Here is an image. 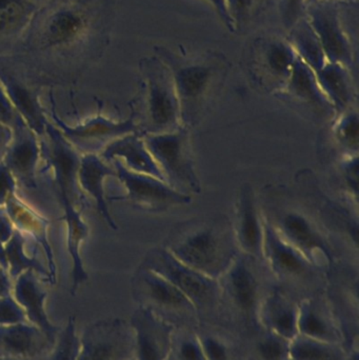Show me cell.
Instances as JSON below:
<instances>
[{"label": "cell", "instance_id": "1", "mask_svg": "<svg viewBox=\"0 0 359 360\" xmlns=\"http://www.w3.org/2000/svg\"><path fill=\"white\" fill-rule=\"evenodd\" d=\"M114 0H48L6 58L48 86L75 84L111 41Z\"/></svg>", "mask_w": 359, "mask_h": 360}, {"label": "cell", "instance_id": "2", "mask_svg": "<svg viewBox=\"0 0 359 360\" xmlns=\"http://www.w3.org/2000/svg\"><path fill=\"white\" fill-rule=\"evenodd\" d=\"M217 281L219 304L214 323L242 340L261 327L259 311L275 287L273 279L263 262L240 253Z\"/></svg>", "mask_w": 359, "mask_h": 360}, {"label": "cell", "instance_id": "3", "mask_svg": "<svg viewBox=\"0 0 359 360\" xmlns=\"http://www.w3.org/2000/svg\"><path fill=\"white\" fill-rule=\"evenodd\" d=\"M154 52L170 70L181 107V124L191 130L204 120L221 93L229 74V60L216 51L185 57L157 46Z\"/></svg>", "mask_w": 359, "mask_h": 360}, {"label": "cell", "instance_id": "4", "mask_svg": "<svg viewBox=\"0 0 359 360\" xmlns=\"http://www.w3.org/2000/svg\"><path fill=\"white\" fill-rule=\"evenodd\" d=\"M162 245L190 268L214 279L240 254L231 220L223 214L179 222Z\"/></svg>", "mask_w": 359, "mask_h": 360}, {"label": "cell", "instance_id": "5", "mask_svg": "<svg viewBox=\"0 0 359 360\" xmlns=\"http://www.w3.org/2000/svg\"><path fill=\"white\" fill-rule=\"evenodd\" d=\"M259 205L263 219L314 266L329 273L343 260L309 207L293 198L284 188H268Z\"/></svg>", "mask_w": 359, "mask_h": 360}, {"label": "cell", "instance_id": "6", "mask_svg": "<svg viewBox=\"0 0 359 360\" xmlns=\"http://www.w3.org/2000/svg\"><path fill=\"white\" fill-rule=\"evenodd\" d=\"M263 256L275 287L299 304L326 291L328 273L314 266L265 219Z\"/></svg>", "mask_w": 359, "mask_h": 360}, {"label": "cell", "instance_id": "7", "mask_svg": "<svg viewBox=\"0 0 359 360\" xmlns=\"http://www.w3.org/2000/svg\"><path fill=\"white\" fill-rule=\"evenodd\" d=\"M141 94L138 110H133L138 133L159 134L183 127L181 107L170 70L156 55L139 61Z\"/></svg>", "mask_w": 359, "mask_h": 360}, {"label": "cell", "instance_id": "8", "mask_svg": "<svg viewBox=\"0 0 359 360\" xmlns=\"http://www.w3.org/2000/svg\"><path fill=\"white\" fill-rule=\"evenodd\" d=\"M131 296L136 307L147 309L175 329L195 330L200 315L191 300L164 277L139 266L131 281Z\"/></svg>", "mask_w": 359, "mask_h": 360}, {"label": "cell", "instance_id": "9", "mask_svg": "<svg viewBox=\"0 0 359 360\" xmlns=\"http://www.w3.org/2000/svg\"><path fill=\"white\" fill-rule=\"evenodd\" d=\"M141 266L158 273L183 292L195 307L200 323L216 321L219 304V285L211 278L177 259L164 245L148 252Z\"/></svg>", "mask_w": 359, "mask_h": 360}, {"label": "cell", "instance_id": "10", "mask_svg": "<svg viewBox=\"0 0 359 360\" xmlns=\"http://www.w3.org/2000/svg\"><path fill=\"white\" fill-rule=\"evenodd\" d=\"M141 136L171 188L189 196L200 194L202 184L194 162L190 129L183 126L172 132Z\"/></svg>", "mask_w": 359, "mask_h": 360}, {"label": "cell", "instance_id": "11", "mask_svg": "<svg viewBox=\"0 0 359 360\" xmlns=\"http://www.w3.org/2000/svg\"><path fill=\"white\" fill-rule=\"evenodd\" d=\"M39 141L41 158L52 171L55 192L63 207V215L82 212L86 199L77 176L81 155L52 122L46 124V133Z\"/></svg>", "mask_w": 359, "mask_h": 360}, {"label": "cell", "instance_id": "12", "mask_svg": "<svg viewBox=\"0 0 359 360\" xmlns=\"http://www.w3.org/2000/svg\"><path fill=\"white\" fill-rule=\"evenodd\" d=\"M327 300L339 321L348 351L359 349L358 262L341 260L328 273Z\"/></svg>", "mask_w": 359, "mask_h": 360}, {"label": "cell", "instance_id": "13", "mask_svg": "<svg viewBox=\"0 0 359 360\" xmlns=\"http://www.w3.org/2000/svg\"><path fill=\"white\" fill-rule=\"evenodd\" d=\"M50 90V116L52 118V122L80 155H86V154L100 155L105 148L111 145L113 141L126 135L138 133V127L135 122L133 113L131 114L130 117L122 122H116L105 116L97 115L96 117L84 124L69 126L57 114L56 105H55L56 103L53 96L52 89Z\"/></svg>", "mask_w": 359, "mask_h": 360}, {"label": "cell", "instance_id": "14", "mask_svg": "<svg viewBox=\"0 0 359 360\" xmlns=\"http://www.w3.org/2000/svg\"><path fill=\"white\" fill-rule=\"evenodd\" d=\"M297 54L289 40L257 38L251 48L249 73L261 90L278 96L288 82Z\"/></svg>", "mask_w": 359, "mask_h": 360}, {"label": "cell", "instance_id": "15", "mask_svg": "<svg viewBox=\"0 0 359 360\" xmlns=\"http://www.w3.org/2000/svg\"><path fill=\"white\" fill-rule=\"evenodd\" d=\"M116 177L126 188V195L113 200H128L133 207L148 213H164L192 202V196L171 188L164 180L128 170L118 160H112Z\"/></svg>", "mask_w": 359, "mask_h": 360}, {"label": "cell", "instance_id": "16", "mask_svg": "<svg viewBox=\"0 0 359 360\" xmlns=\"http://www.w3.org/2000/svg\"><path fill=\"white\" fill-rule=\"evenodd\" d=\"M78 360L134 359V333L129 319L112 317L91 323L80 335Z\"/></svg>", "mask_w": 359, "mask_h": 360}, {"label": "cell", "instance_id": "17", "mask_svg": "<svg viewBox=\"0 0 359 360\" xmlns=\"http://www.w3.org/2000/svg\"><path fill=\"white\" fill-rule=\"evenodd\" d=\"M0 84L21 120L39 139L44 136L50 120L40 103L42 86L4 56H0Z\"/></svg>", "mask_w": 359, "mask_h": 360}, {"label": "cell", "instance_id": "18", "mask_svg": "<svg viewBox=\"0 0 359 360\" xmlns=\"http://www.w3.org/2000/svg\"><path fill=\"white\" fill-rule=\"evenodd\" d=\"M306 20L315 34L327 61L351 70L354 63L353 48L344 29L337 4L316 2L306 6Z\"/></svg>", "mask_w": 359, "mask_h": 360}, {"label": "cell", "instance_id": "19", "mask_svg": "<svg viewBox=\"0 0 359 360\" xmlns=\"http://www.w3.org/2000/svg\"><path fill=\"white\" fill-rule=\"evenodd\" d=\"M232 222L240 253L263 262V218L254 188L246 182L236 196Z\"/></svg>", "mask_w": 359, "mask_h": 360}, {"label": "cell", "instance_id": "20", "mask_svg": "<svg viewBox=\"0 0 359 360\" xmlns=\"http://www.w3.org/2000/svg\"><path fill=\"white\" fill-rule=\"evenodd\" d=\"M278 96L297 105L318 120H334V109L322 92L315 73L299 56L293 65L288 82Z\"/></svg>", "mask_w": 359, "mask_h": 360}, {"label": "cell", "instance_id": "21", "mask_svg": "<svg viewBox=\"0 0 359 360\" xmlns=\"http://www.w3.org/2000/svg\"><path fill=\"white\" fill-rule=\"evenodd\" d=\"M134 333L135 360H168L175 328L151 311L135 307L129 317Z\"/></svg>", "mask_w": 359, "mask_h": 360}, {"label": "cell", "instance_id": "22", "mask_svg": "<svg viewBox=\"0 0 359 360\" xmlns=\"http://www.w3.org/2000/svg\"><path fill=\"white\" fill-rule=\"evenodd\" d=\"M40 158L39 137L25 122L13 129V137L6 148L2 162L12 173L18 186L30 191L38 188L36 172Z\"/></svg>", "mask_w": 359, "mask_h": 360}, {"label": "cell", "instance_id": "23", "mask_svg": "<svg viewBox=\"0 0 359 360\" xmlns=\"http://www.w3.org/2000/svg\"><path fill=\"white\" fill-rule=\"evenodd\" d=\"M41 276L32 270L21 273L13 281V297L25 312L27 321L39 328L52 342H55L60 328L55 326L46 312L48 292Z\"/></svg>", "mask_w": 359, "mask_h": 360}, {"label": "cell", "instance_id": "24", "mask_svg": "<svg viewBox=\"0 0 359 360\" xmlns=\"http://www.w3.org/2000/svg\"><path fill=\"white\" fill-rule=\"evenodd\" d=\"M299 334L346 348L343 330L325 292L299 302Z\"/></svg>", "mask_w": 359, "mask_h": 360}, {"label": "cell", "instance_id": "25", "mask_svg": "<svg viewBox=\"0 0 359 360\" xmlns=\"http://www.w3.org/2000/svg\"><path fill=\"white\" fill-rule=\"evenodd\" d=\"M54 342L29 321L0 326V357L46 360Z\"/></svg>", "mask_w": 359, "mask_h": 360}, {"label": "cell", "instance_id": "26", "mask_svg": "<svg viewBox=\"0 0 359 360\" xmlns=\"http://www.w3.org/2000/svg\"><path fill=\"white\" fill-rule=\"evenodd\" d=\"M4 210L10 217L14 228L18 230L25 238L33 239L37 245L44 249L46 258V266L50 271L53 283L56 281V266H55L54 253L48 240V226L50 222L32 205L25 202L18 193H14L8 197L4 205Z\"/></svg>", "mask_w": 359, "mask_h": 360}, {"label": "cell", "instance_id": "27", "mask_svg": "<svg viewBox=\"0 0 359 360\" xmlns=\"http://www.w3.org/2000/svg\"><path fill=\"white\" fill-rule=\"evenodd\" d=\"M48 0H0V56L11 54Z\"/></svg>", "mask_w": 359, "mask_h": 360}, {"label": "cell", "instance_id": "28", "mask_svg": "<svg viewBox=\"0 0 359 360\" xmlns=\"http://www.w3.org/2000/svg\"><path fill=\"white\" fill-rule=\"evenodd\" d=\"M77 176L82 192L94 199L99 215L112 230H117V224L110 213L105 193V179L116 177L113 165L111 166L110 162L96 154L81 155Z\"/></svg>", "mask_w": 359, "mask_h": 360}, {"label": "cell", "instance_id": "29", "mask_svg": "<svg viewBox=\"0 0 359 360\" xmlns=\"http://www.w3.org/2000/svg\"><path fill=\"white\" fill-rule=\"evenodd\" d=\"M299 302L274 287L259 311V325L288 340L299 335Z\"/></svg>", "mask_w": 359, "mask_h": 360}, {"label": "cell", "instance_id": "30", "mask_svg": "<svg viewBox=\"0 0 359 360\" xmlns=\"http://www.w3.org/2000/svg\"><path fill=\"white\" fill-rule=\"evenodd\" d=\"M100 156L107 162L118 160L122 166L133 172L164 180L157 164L148 150L143 136L138 133H132L113 141L105 148Z\"/></svg>", "mask_w": 359, "mask_h": 360}, {"label": "cell", "instance_id": "31", "mask_svg": "<svg viewBox=\"0 0 359 360\" xmlns=\"http://www.w3.org/2000/svg\"><path fill=\"white\" fill-rule=\"evenodd\" d=\"M315 75L322 92L334 109L335 116L355 107L356 89L351 70L327 61Z\"/></svg>", "mask_w": 359, "mask_h": 360}, {"label": "cell", "instance_id": "32", "mask_svg": "<svg viewBox=\"0 0 359 360\" xmlns=\"http://www.w3.org/2000/svg\"><path fill=\"white\" fill-rule=\"evenodd\" d=\"M194 331L207 360H248L242 338L221 326L200 323Z\"/></svg>", "mask_w": 359, "mask_h": 360}, {"label": "cell", "instance_id": "33", "mask_svg": "<svg viewBox=\"0 0 359 360\" xmlns=\"http://www.w3.org/2000/svg\"><path fill=\"white\" fill-rule=\"evenodd\" d=\"M242 340L248 360H291L290 340L261 326Z\"/></svg>", "mask_w": 359, "mask_h": 360}, {"label": "cell", "instance_id": "34", "mask_svg": "<svg viewBox=\"0 0 359 360\" xmlns=\"http://www.w3.org/2000/svg\"><path fill=\"white\" fill-rule=\"evenodd\" d=\"M25 245H27V238L16 229L12 237L4 245L8 272L11 278L14 281V279H16L21 273L32 270L37 273L44 281L53 283L48 266H44L35 256H30L25 252Z\"/></svg>", "mask_w": 359, "mask_h": 360}, {"label": "cell", "instance_id": "35", "mask_svg": "<svg viewBox=\"0 0 359 360\" xmlns=\"http://www.w3.org/2000/svg\"><path fill=\"white\" fill-rule=\"evenodd\" d=\"M349 351L343 345L331 344L297 335L290 342L291 360H347Z\"/></svg>", "mask_w": 359, "mask_h": 360}, {"label": "cell", "instance_id": "36", "mask_svg": "<svg viewBox=\"0 0 359 360\" xmlns=\"http://www.w3.org/2000/svg\"><path fill=\"white\" fill-rule=\"evenodd\" d=\"M289 41L294 48L297 56L306 65H309L313 70L314 73L320 71L327 63L324 51L306 19H301V21L293 27L291 40Z\"/></svg>", "mask_w": 359, "mask_h": 360}, {"label": "cell", "instance_id": "37", "mask_svg": "<svg viewBox=\"0 0 359 360\" xmlns=\"http://www.w3.org/2000/svg\"><path fill=\"white\" fill-rule=\"evenodd\" d=\"M331 130L341 156L358 155L359 117L356 107L335 116Z\"/></svg>", "mask_w": 359, "mask_h": 360}, {"label": "cell", "instance_id": "38", "mask_svg": "<svg viewBox=\"0 0 359 360\" xmlns=\"http://www.w3.org/2000/svg\"><path fill=\"white\" fill-rule=\"evenodd\" d=\"M80 335L74 317H70L65 328L56 336L52 350L46 360H78L80 354Z\"/></svg>", "mask_w": 359, "mask_h": 360}, {"label": "cell", "instance_id": "39", "mask_svg": "<svg viewBox=\"0 0 359 360\" xmlns=\"http://www.w3.org/2000/svg\"><path fill=\"white\" fill-rule=\"evenodd\" d=\"M168 360H207L194 330H175Z\"/></svg>", "mask_w": 359, "mask_h": 360}, {"label": "cell", "instance_id": "40", "mask_svg": "<svg viewBox=\"0 0 359 360\" xmlns=\"http://www.w3.org/2000/svg\"><path fill=\"white\" fill-rule=\"evenodd\" d=\"M339 174L344 194L352 205H358V155L341 156Z\"/></svg>", "mask_w": 359, "mask_h": 360}, {"label": "cell", "instance_id": "41", "mask_svg": "<svg viewBox=\"0 0 359 360\" xmlns=\"http://www.w3.org/2000/svg\"><path fill=\"white\" fill-rule=\"evenodd\" d=\"M261 0H225L235 32L256 12Z\"/></svg>", "mask_w": 359, "mask_h": 360}, {"label": "cell", "instance_id": "42", "mask_svg": "<svg viewBox=\"0 0 359 360\" xmlns=\"http://www.w3.org/2000/svg\"><path fill=\"white\" fill-rule=\"evenodd\" d=\"M25 321H27L25 312L12 294L0 297V326L16 325Z\"/></svg>", "mask_w": 359, "mask_h": 360}, {"label": "cell", "instance_id": "43", "mask_svg": "<svg viewBox=\"0 0 359 360\" xmlns=\"http://www.w3.org/2000/svg\"><path fill=\"white\" fill-rule=\"evenodd\" d=\"M306 4L307 0H280L282 22L288 29H293L301 21Z\"/></svg>", "mask_w": 359, "mask_h": 360}, {"label": "cell", "instance_id": "44", "mask_svg": "<svg viewBox=\"0 0 359 360\" xmlns=\"http://www.w3.org/2000/svg\"><path fill=\"white\" fill-rule=\"evenodd\" d=\"M0 122L6 124L12 130L25 122L14 109L11 101H8L1 84H0Z\"/></svg>", "mask_w": 359, "mask_h": 360}, {"label": "cell", "instance_id": "45", "mask_svg": "<svg viewBox=\"0 0 359 360\" xmlns=\"http://www.w3.org/2000/svg\"><path fill=\"white\" fill-rule=\"evenodd\" d=\"M16 180L6 165L0 162V207H4L11 195L17 192Z\"/></svg>", "mask_w": 359, "mask_h": 360}, {"label": "cell", "instance_id": "46", "mask_svg": "<svg viewBox=\"0 0 359 360\" xmlns=\"http://www.w3.org/2000/svg\"><path fill=\"white\" fill-rule=\"evenodd\" d=\"M204 1L208 2V4H210L211 6H212L215 12L218 15L221 22H223V25L229 30V32H231V33L235 32L231 17H230L229 13H228L227 6H226L225 0H204Z\"/></svg>", "mask_w": 359, "mask_h": 360}, {"label": "cell", "instance_id": "47", "mask_svg": "<svg viewBox=\"0 0 359 360\" xmlns=\"http://www.w3.org/2000/svg\"><path fill=\"white\" fill-rule=\"evenodd\" d=\"M14 231V224L11 221L4 207H0V241L6 245L12 237Z\"/></svg>", "mask_w": 359, "mask_h": 360}, {"label": "cell", "instance_id": "48", "mask_svg": "<svg viewBox=\"0 0 359 360\" xmlns=\"http://www.w3.org/2000/svg\"><path fill=\"white\" fill-rule=\"evenodd\" d=\"M13 291V279L6 269L0 266V297L11 295Z\"/></svg>", "mask_w": 359, "mask_h": 360}, {"label": "cell", "instance_id": "49", "mask_svg": "<svg viewBox=\"0 0 359 360\" xmlns=\"http://www.w3.org/2000/svg\"><path fill=\"white\" fill-rule=\"evenodd\" d=\"M13 137V130L6 124L0 122V162H2L6 148Z\"/></svg>", "mask_w": 359, "mask_h": 360}, {"label": "cell", "instance_id": "50", "mask_svg": "<svg viewBox=\"0 0 359 360\" xmlns=\"http://www.w3.org/2000/svg\"><path fill=\"white\" fill-rule=\"evenodd\" d=\"M325 1H331V2H335L337 4V1H356V0H307V4H306V6H309V4H316V2H325Z\"/></svg>", "mask_w": 359, "mask_h": 360}, {"label": "cell", "instance_id": "51", "mask_svg": "<svg viewBox=\"0 0 359 360\" xmlns=\"http://www.w3.org/2000/svg\"><path fill=\"white\" fill-rule=\"evenodd\" d=\"M0 360H39V359H8V357H0Z\"/></svg>", "mask_w": 359, "mask_h": 360}, {"label": "cell", "instance_id": "52", "mask_svg": "<svg viewBox=\"0 0 359 360\" xmlns=\"http://www.w3.org/2000/svg\"><path fill=\"white\" fill-rule=\"evenodd\" d=\"M130 360H135L134 359H130Z\"/></svg>", "mask_w": 359, "mask_h": 360}]
</instances>
